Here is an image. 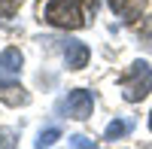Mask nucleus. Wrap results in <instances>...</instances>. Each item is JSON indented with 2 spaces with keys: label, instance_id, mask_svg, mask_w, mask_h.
<instances>
[{
  "label": "nucleus",
  "instance_id": "nucleus-1",
  "mask_svg": "<svg viewBox=\"0 0 152 149\" xmlns=\"http://www.w3.org/2000/svg\"><path fill=\"white\" fill-rule=\"evenodd\" d=\"M43 18L61 31H76L85 24V9L82 0H49L43 9Z\"/></svg>",
  "mask_w": 152,
  "mask_h": 149
},
{
  "label": "nucleus",
  "instance_id": "nucleus-2",
  "mask_svg": "<svg viewBox=\"0 0 152 149\" xmlns=\"http://www.w3.org/2000/svg\"><path fill=\"white\" fill-rule=\"evenodd\" d=\"M149 91H152V67L146 61H134L128 73L122 76V97L134 104V101H143Z\"/></svg>",
  "mask_w": 152,
  "mask_h": 149
},
{
  "label": "nucleus",
  "instance_id": "nucleus-3",
  "mask_svg": "<svg viewBox=\"0 0 152 149\" xmlns=\"http://www.w3.org/2000/svg\"><path fill=\"white\" fill-rule=\"evenodd\" d=\"M91 110H94V97H91V91H85V88H76V91H70L67 94V101H64V113L70 116V119H88L91 116Z\"/></svg>",
  "mask_w": 152,
  "mask_h": 149
},
{
  "label": "nucleus",
  "instance_id": "nucleus-4",
  "mask_svg": "<svg viewBox=\"0 0 152 149\" xmlns=\"http://www.w3.org/2000/svg\"><path fill=\"white\" fill-rule=\"evenodd\" d=\"M21 52L18 49H3L0 52V82H15L18 79V73H21Z\"/></svg>",
  "mask_w": 152,
  "mask_h": 149
},
{
  "label": "nucleus",
  "instance_id": "nucleus-5",
  "mask_svg": "<svg viewBox=\"0 0 152 149\" xmlns=\"http://www.w3.org/2000/svg\"><path fill=\"white\" fill-rule=\"evenodd\" d=\"M88 58H91V49L85 43H79V40H67L64 43V61H67L70 70H82L88 64Z\"/></svg>",
  "mask_w": 152,
  "mask_h": 149
},
{
  "label": "nucleus",
  "instance_id": "nucleus-6",
  "mask_svg": "<svg viewBox=\"0 0 152 149\" xmlns=\"http://www.w3.org/2000/svg\"><path fill=\"white\" fill-rule=\"evenodd\" d=\"M110 9L116 12V15H122V18L134 21V18H140V15H143L146 0H110Z\"/></svg>",
  "mask_w": 152,
  "mask_h": 149
},
{
  "label": "nucleus",
  "instance_id": "nucleus-7",
  "mask_svg": "<svg viewBox=\"0 0 152 149\" xmlns=\"http://www.w3.org/2000/svg\"><path fill=\"white\" fill-rule=\"evenodd\" d=\"M0 101L9 107H18V104H28V94L18 82H0Z\"/></svg>",
  "mask_w": 152,
  "mask_h": 149
},
{
  "label": "nucleus",
  "instance_id": "nucleus-8",
  "mask_svg": "<svg viewBox=\"0 0 152 149\" xmlns=\"http://www.w3.org/2000/svg\"><path fill=\"white\" fill-rule=\"evenodd\" d=\"M131 128H134L131 119H113L110 125H107V131H104V137H107V140H122Z\"/></svg>",
  "mask_w": 152,
  "mask_h": 149
},
{
  "label": "nucleus",
  "instance_id": "nucleus-9",
  "mask_svg": "<svg viewBox=\"0 0 152 149\" xmlns=\"http://www.w3.org/2000/svg\"><path fill=\"white\" fill-rule=\"evenodd\" d=\"M24 0H0V18H12Z\"/></svg>",
  "mask_w": 152,
  "mask_h": 149
},
{
  "label": "nucleus",
  "instance_id": "nucleus-10",
  "mask_svg": "<svg viewBox=\"0 0 152 149\" xmlns=\"http://www.w3.org/2000/svg\"><path fill=\"white\" fill-rule=\"evenodd\" d=\"M55 140H61V131H58V128H49V131H43V134H40L37 146H52Z\"/></svg>",
  "mask_w": 152,
  "mask_h": 149
},
{
  "label": "nucleus",
  "instance_id": "nucleus-11",
  "mask_svg": "<svg viewBox=\"0 0 152 149\" xmlns=\"http://www.w3.org/2000/svg\"><path fill=\"white\" fill-rule=\"evenodd\" d=\"M15 137H18L15 131H0V146H12V143H15Z\"/></svg>",
  "mask_w": 152,
  "mask_h": 149
},
{
  "label": "nucleus",
  "instance_id": "nucleus-12",
  "mask_svg": "<svg viewBox=\"0 0 152 149\" xmlns=\"http://www.w3.org/2000/svg\"><path fill=\"white\" fill-rule=\"evenodd\" d=\"M70 146H94V140L82 137V134H76V137H70Z\"/></svg>",
  "mask_w": 152,
  "mask_h": 149
},
{
  "label": "nucleus",
  "instance_id": "nucleus-13",
  "mask_svg": "<svg viewBox=\"0 0 152 149\" xmlns=\"http://www.w3.org/2000/svg\"><path fill=\"white\" fill-rule=\"evenodd\" d=\"M149 128H152V113H149Z\"/></svg>",
  "mask_w": 152,
  "mask_h": 149
}]
</instances>
